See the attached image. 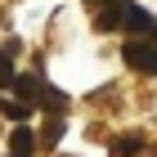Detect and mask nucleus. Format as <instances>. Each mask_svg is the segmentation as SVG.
Instances as JSON below:
<instances>
[{"instance_id":"obj_12","label":"nucleus","mask_w":157,"mask_h":157,"mask_svg":"<svg viewBox=\"0 0 157 157\" xmlns=\"http://www.w3.org/2000/svg\"><path fill=\"white\" fill-rule=\"evenodd\" d=\"M148 40H153V45H157V23H153V32H148Z\"/></svg>"},{"instance_id":"obj_5","label":"nucleus","mask_w":157,"mask_h":157,"mask_svg":"<svg viewBox=\"0 0 157 157\" xmlns=\"http://www.w3.org/2000/svg\"><path fill=\"white\" fill-rule=\"evenodd\" d=\"M126 5H130V0H126ZM126 5H112V9H99V13H94V27H99V32H117V27L126 23Z\"/></svg>"},{"instance_id":"obj_4","label":"nucleus","mask_w":157,"mask_h":157,"mask_svg":"<svg viewBox=\"0 0 157 157\" xmlns=\"http://www.w3.org/2000/svg\"><path fill=\"white\" fill-rule=\"evenodd\" d=\"M36 148H40V135L32 130V126H18V130L9 135V153L13 157H32Z\"/></svg>"},{"instance_id":"obj_7","label":"nucleus","mask_w":157,"mask_h":157,"mask_svg":"<svg viewBox=\"0 0 157 157\" xmlns=\"http://www.w3.org/2000/svg\"><path fill=\"white\" fill-rule=\"evenodd\" d=\"M139 148H144L139 135H121L117 144H112V157H139Z\"/></svg>"},{"instance_id":"obj_9","label":"nucleus","mask_w":157,"mask_h":157,"mask_svg":"<svg viewBox=\"0 0 157 157\" xmlns=\"http://www.w3.org/2000/svg\"><path fill=\"white\" fill-rule=\"evenodd\" d=\"M13 81H18V72H13V63H9V49L0 45V85H5V90H9Z\"/></svg>"},{"instance_id":"obj_11","label":"nucleus","mask_w":157,"mask_h":157,"mask_svg":"<svg viewBox=\"0 0 157 157\" xmlns=\"http://www.w3.org/2000/svg\"><path fill=\"white\" fill-rule=\"evenodd\" d=\"M85 5H90V9L99 13V9H112V5H126V0H85Z\"/></svg>"},{"instance_id":"obj_10","label":"nucleus","mask_w":157,"mask_h":157,"mask_svg":"<svg viewBox=\"0 0 157 157\" xmlns=\"http://www.w3.org/2000/svg\"><path fill=\"white\" fill-rule=\"evenodd\" d=\"M59 135H63V117H49L45 135H40V144H59Z\"/></svg>"},{"instance_id":"obj_2","label":"nucleus","mask_w":157,"mask_h":157,"mask_svg":"<svg viewBox=\"0 0 157 157\" xmlns=\"http://www.w3.org/2000/svg\"><path fill=\"white\" fill-rule=\"evenodd\" d=\"M13 94H18V103H27V108L36 112L40 108V94H45V76H40V72L18 76V81H13Z\"/></svg>"},{"instance_id":"obj_6","label":"nucleus","mask_w":157,"mask_h":157,"mask_svg":"<svg viewBox=\"0 0 157 157\" xmlns=\"http://www.w3.org/2000/svg\"><path fill=\"white\" fill-rule=\"evenodd\" d=\"M40 108H45L49 117H63V108H67V94H59L54 85H45V94H40Z\"/></svg>"},{"instance_id":"obj_1","label":"nucleus","mask_w":157,"mask_h":157,"mask_svg":"<svg viewBox=\"0 0 157 157\" xmlns=\"http://www.w3.org/2000/svg\"><path fill=\"white\" fill-rule=\"evenodd\" d=\"M121 59H126V67H135V72L157 76V45H153V40H126Z\"/></svg>"},{"instance_id":"obj_8","label":"nucleus","mask_w":157,"mask_h":157,"mask_svg":"<svg viewBox=\"0 0 157 157\" xmlns=\"http://www.w3.org/2000/svg\"><path fill=\"white\" fill-rule=\"evenodd\" d=\"M0 112H5L9 121H27V117H32V108L18 103V99H0Z\"/></svg>"},{"instance_id":"obj_3","label":"nucleus","mask_w":157,"mask_h":157,"mask_svg":"<svg viewBox=\"0 0 157 157\" xmlns=\"http://www.w3.org/2000/svg\"><path fill=\"white\" fill-rule=\"evenodd\" d=\"M153 23H157V18H153L148 9H139V5H126V23H121V27H126V32H130L135 40H148Z\"/></svg>"}]
</instances>
